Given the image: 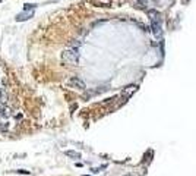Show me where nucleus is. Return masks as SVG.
Returning a JSON list of instances; mask_svg holds the SVG:
<instances>
[{
  "label": "nucleus",
  "mask_w": 196,
  "mask_h": 176,
  "mask_svg": "<svg viewBox=\"0 0 196 176\" xmlns=\"http://www.w3.org/2000/svg\"><path fill=\"white\" fill-rule=\"evenodd\" d=\"M18 173H25V175H29V172L28 170H16Z\"/></svg>",
  "instance_id": "obj_9"
},
{
  "label": "nucleus",
  "mask_w": 196,
  "mask_h": 176,
  "mask_svg": "<svg viewBox=\"0 0 196 176\" xmlns=\"http://www.w3.org/2000/svg\"><path fill=\"white\" fill-rule=\"evenodd\" d=\"M9 131V123L7 122H5V123H0V132H7Z\"/></svg>",
  "instance_id": "obj_8"
},
{
  "label": "nucleus",
  "mask_w": 196,
  "mask_h": 176,
  "mask_svg": "<svg viewBox=\"0 0 196 176\" xmlns=\"http://www.w3.org/2000/svg\"><path fill=\"white\" fill-rule=\"evenodd\" d=\"M141 3H142V5H146V0H141Z\"/></svg>",
  "instance_id": "obj_10"
},
{
  "label": "nucleus",
  "mask_w": 196,
  "mask_h": 176,
  "mask_svg": "<svg viewBox=\"0 0 196 176\" xmlns=\"http://www.w3.org/2000/svg\"><path fill=\"white\" fill-rule=\"evenodd\" d=\"M66 156H69V157H72V158H79L81 157V154L76 151H66Z\"/></svg>",
  "instance_id": "obj_7"
},
{
  "label": "nucleus",
  "mask_w": 196,
  "mask_h": 176,
  "mask_svg": "<svg viewBox=\"0 0 196 176\" xmlns=\"http://www.w3.org/2000/svg\"><path fill=\"white\" fill-rule=\"evenodd\" d=\"M62 60L65 63H70V65H75L79 60V53H78L76 48H66L63 50L62 53Z\"/></svg>",
  "instance_id": "obj_1"
},
{
  "label": "nucleus",
  "mask_w": 196,
  "mask_h": 176,
  "mask_svg": "<svg viewBox=\"0 0 196 176\" xmlns=\"http://www.w3.org/2000/svg\"><path fill=\"white\" fill-rule=\"evenodd\" d=\"M32 15H34V10H32V12H22V13H19L18 16H16V21H18V22L28 21L29 18H32Z\"/></svg>",
  "instance_id": "obj_3"
},
{
  "label": "nucleus",
  "mask_w": 196,
  "mask_h": 176,
  "mask_svg": "<svg viewBox=\"0 0 196 176\" xmlns=\"http://www.w3.org/2000/svg\"><path fill=\"white\" fill-rule=\"evenodd\" d=\"M67 84L72 87V88H76V90H85V82L82 81L81 78H78V76H72Z\"/></svg>",
  "instance_id": "obj_2"
},
{
  "label": "nucleus",
  "mask_w": 196,
  "mask_h": 176,
  "mask_svg": "<svg viewBox=\"0 0 196 176\" xmlns=\"http://www.w3.org/2000/svg\"><path fill=\"white\" fill-rule=\"evenodd\" d=\"M0 118H2V114H0Z\"/></svg>",
  "instance_id": "obj_11"
},
{
  "label": "nucleus",
  "mask_w": 196,
  "mask_h": 176,
  "mask_svg": "<svg viewBox=\"0 0 196 176\" xmlns=\"http://www.w3.org/2000/svg\"><path fill=\"white\" fill-rule=\"evenodd\" d=\"M0 114H2V118H9L10 114H12V110H10V107H7V106L2 104L0 106Z\"/></svg>",
  "instance_id": "obj_4"
},
{
  "label": "nucleus",
  "mask_w": 196,
  "mask_h": 176,
  "mask_svg": "<svg viewBox=\"0 0 196 176\" xmlns=\"http://www.w3.org/2000/svg\"><path fill=\"white\" fill-rule=\"evenodd\" d=\"M152 28H154V34H155V37H161V34H163V31H161V27H160V24H157V22H152Z\"/></svg>",
  "instance_id": "obj_5"
},
{
  "label": "nucleus",
  "mask_w": 196,
  "mask_h": 176,
  "mask_svg": "<svg viewBox=\"0 0 196 176\" xmlns=\"http://www.w3.org/2000/svg\"><path fill=\"white\" fill-rule=\"evenodd\" d=\"M35 8H37V5H32V3H26V5H24V12H32Z\"/></svg>",
  "instance_id": "obj_6"
}]
</instances>
